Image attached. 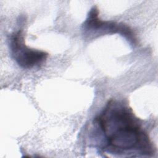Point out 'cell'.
Segmentation results:
<instances>
[{"mask_svg":"<svg viewBox=\"0 0 158 158\" xmlns=\"http://www.w3.org/2000/svg\"><path fill=\"white\" fill-rule=\"evenodd\" d=\"M96 120L109 147L120 151L139 150L147 155L152 152L149 135L131 108L111 100Z\"/></svg>","mask_w":158,"mask_h":158,"instance_id":"6da1fadb","label":"cell"},{"mask_svg":"<svg viewBox=\"0 0 158 158\" xmlns=\"http://www.w3.org/2000/svg\"><path fill=\"white\" fill-rule=\"evenodd\" d=\"M10 47L13 58L22 68L30 69L43 62L48 53L38 49H31L26 46L22 30L14 33L10 38Z\"/></svg>","mask_w":158,"mask_h":158,"instance_id":"7a4b0ae2","label":"cell"},{"mask_svg":"<svg viewBox=\"0 0 158 158\" xmlns=\"http://www.w3.org/2000/svg\"><path fill=\"white\" fill-rule=\"evenodd\" d=\"M98 9L94 7L91 10L84 23V27L90 30H109L114 33H119L127 36L131 40H135L131 29L124 24H118L110 21H103L98 17Z\"/></svg>","mask_w":158,"mask_h":158,"instance_id":"3957f363","label":"cell"}]
</instances>
